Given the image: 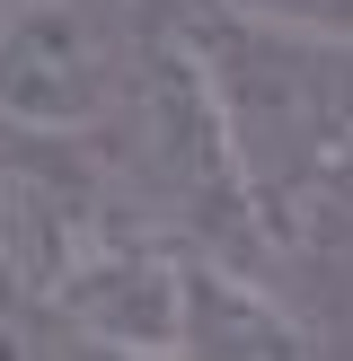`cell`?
<instances>
[{"label": "cell", "instance_id": "6", "mask_svg": "<svg viewBox=\"0 0 353 361\" xmlns=\"http://www.w3.org/2000/svg\"><path fill=\"white\" fill-rule=\"evenodd\" d=\"M221 9L256 18V27H292V35H327V44H353V0H221Z\"/></svg>", "mask_w": 353, "mask_h": 361}, {"label": "cell", "instance_id": "5", "mask_svg": "<svg viewBox=\"0 0 353 361\" xmlns=\"http://www.w3.org/2000/svg\"><path fill=\"white\" fill-rule=\"evenodd\" d=\"M176 335L186 353H318L309 317L282 309V291L265 282V264L212 256V247H186L176 264Z\"/></svg>", "mask_w": 353, "mask_h": 361}, {"label": "cell", "instance_id": "1", "mask_svg": "<svg viewBox=\"0 0 353 361\" xmlns=\"http://www.w3.org/2000/svg\"><path fill=\"white\" fill-rule=\"evenodd\" d=\"M159 18L212 80L265 256H318L353 238V44L256 27L221 0H168Z\"/></svg>", "mask_w": 353, "mask_h": 361}, {"label": "cell", "instance_id": "2", "mask_svg": "<svg viewBox=\"0 0 353 361\" xmlns=\"http://www.w3.org/2000/svg\"><path fill=\"white\" fill-rule=\"evenodd\" d=\"M124 133V176L133 194L176 229L186 247H212V256H239L265 264V229L256 203H247V168H239V141H229L221 106H212L203 62L186 53V35L168 18H150L124 62V97H115Z\"/></svg>", "mask_w": 353, "mask_h": 361}, {"label": "cell", "instance_id": "4", "mask_svg": "<svg viewBox=\"0 0 353 361\" xmlns=\"http://www.w3.org/2000/svg\"><path fill=\"white\" fill-rule=\"evenodd\" d=\"M176 264H186V238H168V229H150V221L141 229H106L35 300L53 309V326H71L97 353L168 361V353H186V335H176Z\"/></svg>", "mask_w": 353, "mask_h": 361}, {"label": "cell", "instance_id": "3", "mask_svg": "<svg viewBox=\"0 0 353 361\" xmlns=\"http://www.w3.org/2000/svg\"><path fill=\"white\" fill-rule=\"evenodd\" d=\"M124 44L88 0H0V133H106Z\"/></svg>", "mask_w": 353, "mask_h": 361}]
</instances>
